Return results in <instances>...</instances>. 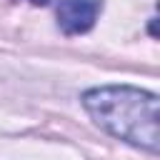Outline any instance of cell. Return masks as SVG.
<instances>
[{"instance_id": "obj_1", "label": "cell", "mask_w": 160, "mask_h": 160, "mask_svg": "<svg viewBox=\"0 0 160 160\" xmlns=\"http://www.w3.org/2000/svg\"><path fill=\"white\" fill-rule=\"evenodd\" d=\"M82 108L108 135L148 150H160V100L132 85H100L82 92Z\"/></svg>"}, {"instance_id": "obj_2", "label": "cell", "mask_w": 160, "mask_h": 160, "mask_svg": "<svg viewBox=\"0 0 160 160\" xmlns=\"http://www.w3.org/2000/svg\"><path fill=\"white\" fill-rule=\"evenodd\" d=\"M100 10L102 0H58V28L65 35H82L92 30Z\"/></svg>"}, {"instance_id": "obj_3", "label": "cell", "mask_w": 160, "mask_h": 160, "mask_svg": "<svg viewBox=\"0 0 160 160\" xmlns=\"http://www.w3.org/2000/svg\"><path fill=\"white\" fill-rule=\"evenodd\" d=\"M28 2H32V5H48L50 0H28Z\"/></svg>"}]
</instances>
